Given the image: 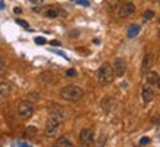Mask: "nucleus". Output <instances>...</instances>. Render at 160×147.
Instances as JSON below:
<instances>
[{"mask_svg": "<svg viewBox=\"0 0 160 147\" xmlns=\"http://www.w3.org/2000/svg\"><path fill=\"white\" fill-rule=\"evenodd\" d=\"M63 119H65V110H63V108L58 106V104H53L49 110V119H47L46 129H44L46 137L53 138L58 135V132L60 131V127H62Z\"/></svg>", "mask_w": 160, "mask_h": 147, "instance_id": "obj_1", "label": "nucleus"}, {"mask_svg": "<svg viewBox=\"0 0 160 147\" xmlns=\"http://www.w3.org/2000/svg\"><path fill=\"white\" fill-rule=\"evenodd\" d=\"M84 96V90L79 85H65V87L60 90V97L66 102H78L81 100Z\"/></svg>", "mask_w": 160, "mask_h": 147, "instance_id": "obj_2", "label": "nucleus"}, {"mask_svg": "<svg viewBox=\"0 0 160 147\" xmlns=\"http://www.w3.org/2000/svg\"><path fill=\"white\" fill-rule=\"evenodd\" d=\"M97 79L98 83L106 85V84H110L113 79H115V71H113V66L109 63H103L97 71Z\"/></svg>", "mask_w": 160, "mask_h": 147, "instance_id": "obj_3", "label": "nucleus"}, {"mask_svg": "<svg viewBox=\"0 0 160 147\" xmlns=\"http://www.w3.org/2000/svg\"><path fill=\"white\" fill-rule=\"evenodd\" d=\"M34 110H35L34 104L29 100H22L18 104V115H19L21 119H29L34 115Z\"/></svg>", "mask_w": 160, "mask_h": 147, "instance_id": "obj_4", "label": "nucleus"}, {"mask_svg": "<svg viewBox=\"0 0 160 147\" xmlns=\"http://www.w3.org/2000/svg\"><path fill=\"white\" fill-rule=\"evenodd\" d=\"M116 13L119 18H129L135 13V5L131 2H123L119 3V6L116 8Z\"/></svg>", "mask_w": 160, "mask_h": 147, "instance_id": "obj_5", "label": "nucleus"}, {"mask_svg": "<svg viewBox=\"0 0 160 147\" xmlns=\"http://www.w3.org/2000/svg\"><path fill=\"white\" fill-rule=\"evenodd\" d=\"M79 143L82 146H91L94 143V132L90 128H84L82 131L79 132Z\"/></svg>", "mask_w": 160, "mask_h": 147, "instance_id": "obj_6", "label": "nucleus"}, {"mask_svg": "<svg viewBox=\"0 0 160 147\" xmlns=\"http://www.w3.org/2000/svg\"><path fill=\"white\" fill-rule=\"evenodd\" d=\"M113 71H115V77H123V74L126 71V62L125 59L118 58L113 63Z\"/></svg>", "mask_w": 160, "mask_h": 147, "instance_id": "obj_7", "label": "nucleus"}, {"mask_svg": "<svg viewBox=\"0 0 160 147\" xmlns=\"http://www.w3.org/2000/svg\"><path fill=\"white\" fill-rule=\"evenodd\" d=\"M153 62H154V56L153 54H146L144 56V59H142V63H141V72L146 74L150 71V68L153 66Z\"/></svg>", "mask_w": 160, "mask_h": 147, "instance_id": "obj_8", "label": "nucleus"}, {"mask_svg": "<svg viewBox=\"0 0 160 147\" xmlns=\"http://www.w3.org/2000/svg\"><path fill=\"white\" fill-rule=\"evenodd\" d=\"M141 97H142V102H144V103H150L151 100H153V97H154L153 90H151L150 87L144 85V87H142V90H141Z\"/></svg>", "mask_w": 160, "mask_h": 147, "instance_id": "obj_9", "label": "nucleus"}, {"mask_svg": "<svg viewBox=\"0 0 160 147\" xmlns=\"http://www.w3.org/2000/svg\"><path fill=\"white\" fill-rule=\"evenodd\" d=\"M10 94V84L9 83H2L0 84V99L9 97Z\"/></svg>", "mask_w": 160, "mask_h": 147, "instance_id": "obj_10", "label": "nucleus"}, {"mask_svg": "<svg viewBox=\"0 0 160 147\" xmlns=\"http://www.w3.org/2000/svg\"><path fill=\"white\" fill-rule=\"evenodd\" d=\"M54 146H58V147H72V141L69 140L68 137H60L56 140V143H54Z\"/></svg>", "mask_w": 160, "mask_h": 147, "instance_id": "obj_11", "label": "nucleus"}, {"mask_svg": "<svg viewBox=\"0 0 160 147\" xmlns=\"http://www.w3.org/2000/svg\"><path fill=\"white\" fill-rule=\"evenodd\" d=\"M44 16L46 18H58V16H60V12H59L58 9H53V8H49V9L44 10Z\"/></svg>", "mask_w": 160, "mask_h": 147, "instance_id": "obj_12", "label": "nucleus"}, {"mask_svg": "<svg viewBox=\"0 0 160 147\" xmlns=\"http://www.w3.org/2000/svg\"><path fill=\"white\" fill-rule=\"evenodd\" d=\"M138 33H140V25H137V24L129 25V28H128V37H129V38L135 37Z\"/></svg>", "mask_w": 160, "mask_h": 147, "instance_id": "obj_13", "label": "nucleus"}, {"mask_svg": "<svg viewBox=\"0 0 160 147\" xmlns=\"http://www.w3.org/2000/svg\"><path fill=\"white\" fill-rule=\"evenodd\" d=\"M147 74V85H151V84L156 83V79H157V77H159V74L157 72H146Z\"/></svg>", "mask_w": 160, "mask_h": 147, "instance_id": "obj_14", "label": "nucleus"}, {"mask_svg": "<svg viewBox=\"0 0 160 147\" xmlns=\"http://www.w3.org/2000/svg\"><path fill=\"white\" fill-rule=\"evenodd\" d=\"M25 134H27V137H34L35 134H37V128L28 127L27 129H25Z\"/></svg>", "mask_w": 160, "mask_h": 147, "instance_id": "obj_15", "label": "nucleus"}, {"mask_svg": "<svg viewBox=\"0 0 160 147\" xmlns=\"http://www.w3.org/2000/svg\"><path fill=\"white\" fill-rule=\"evenodd\" d=\"M153 16H154V12H153V10H146V12L142 13V18H144L146 21L153 19Z\"/></svg>", "mask_w": 160, "mask_h": 147, "instance_id": "obj_16", "label": "nucleus"}, {"mask_svg": "<svg viewBox=\"0 0 160 147\" xmlns=\"http://www.w3.org/2000/svg\"><path fill=\"white\" fill-rule=\"evenodd\" d=\"M6 69H8V65H6V62L3 60V59H0V77H2V75L6 72Z\"/></svg>", "mask_w": 160, "mask_h": 147, "instance_id": "obj_17", "label": "nucleus"}, {"mask_svg": "<svg viewBox=\"0 0 160 147\" xmlns=\"http://www.w3.org/2000/svg\"><path fill=\"white\" fill-rule=\"evenodd\" d=\"M28 99H29V100H32V102H37V100L40 99V94L38 93H29L28 94Z\"/></svg>", "mask_w": 160, "mask_h": 147, "instance_id": "obj_18", "label": "nucleus"}, {"mask_svg": "<svg viewBox=\"0 0 160 147\" xmlns=\"http://www.w3.org/2000/svg\"><path fill=\"white\" fill-rule=\"evenodd\" d=\"M66 77H77V71L75 69H68L66 71Z\"/></svg>", "mask_w": 160, "mask_h": 147, "instance_id": "obj_19", "label": "nucleus"}, {"mask_svg": "<svg viewBox=\"0 0 160 147\" xmlns=\"http://www.w3.org/2000/svg\"><path fill=\"white\" fill-rule=\"evenodd\" d=\"M16 24H19V25H22L24 28H28V29H29L28 22H25V21H22V19H16Z\"/></svg>", "mask_w": 160, "mask_h": 147, "instance_id": "obj_20", "label": "nucleus"}, {"mask_svg": "<svg viewBox=\"0 0 160 147\" xmlns=\"http://www.w3.org/2000/svg\"><path fill=\"white\" fill-rule=\"evenodd\" d=\"M151 122L154 124V125H160V115H156V116H153Z\"/></svg>", "mask_w": 160, "mask_h": 147, "instance_id": "obj_21", "label": "nucleus"}, {"mask_svg": "<svg viewBox=\"0 0 160 147\" xmlns=\"http://www.w3.org/2000/svg\"><path fill=\"white\" fill-rule=\"evenodd\" d=\"M148 143H150V138H148V137H142L140 140V144H141V146H142V144H148Z\"/></svg>", "mask_w": 160, "mask_h": 147, "instance_id": "obj_22", "label": "nucleus"}, {"mask_svg": "<svg viewBox=\"0 0 160 147\" xmlns=\"http://www.w3.org/2000/svg\"><path fill=\"white\" fill-rule=\"evenodd\" d=\"M35 43L37 44H44L46 43V40H44L43 37H38V38H35Z\"/></svg>", "mask_w": 160, "mask_h": 147, "instance_id": "obj_23", "label": "nucleus"}, {"mask_svg": "<svg viewBox=\"0 0 160 147\" xmlns=\"http://www.w3.org/2000/svg\"><path fill=\"white\" fill-rule=\"evenodd\" d=\"M156 87H157V90H159V91H160V75H159V77H157V79H156Z\"/></svg>", "mask_w": 160, "mask_h": 147, "instance_id": "obj_24", "label": "nucleus"}, {"mask_svg": "<svg viewBox=\"0 0 160 147\" xmlns=\"http://www.w3.org/2000/svg\"><path fill=\"white\" fill-rule=\"evenodd\" d=\"M31 2H34V3H43V0H31Z\"/></svg>", "mask_w": 160, "mask_h": 147, "instance_id": "obj_25", "label": "nucleus"}, {"mask_svg": "<svg viewBox=\"0 0 160 147\" xmlns=\"http://www.w3.org/2000/svg\"><path fill=\"white\" fill-rule=\"evenodd\" d=\"M0 8H2V9H3V3H2V2H0Z\"/></svg>", "mask_w": 160, "mask_h": 147, "instance_id": "obj_26", "label": "nucleus"}, {"mask_svg": "<svg viewBox=\"0 0 160 147\" xmlns=\"http://www.w3.org/2000/svg\"><path fill=\"white\" fill-rule=\"evenodd\" d=\"M159 2H160V0H159Z\"/></svg>", "mask_w": 160, "mask_h": 147, "instance_id": "obj_27", "label": "nucleus"}]
</instances>
